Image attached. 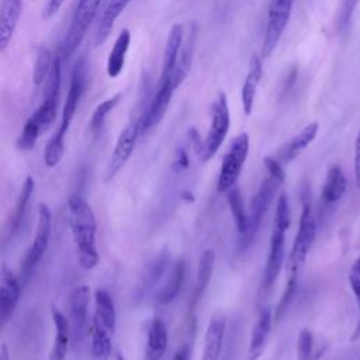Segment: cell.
Masks as SVG:
<instances>
[{"label":"cell","mask_w":360,"mask_h":360,"mask_svg":"<svg viewBox=\"0 0 360 360\" xmlns=\"http://www.w3.org/2000/svg\"><path fill=\"white\" fill-rule=\"evenodd\" d=\"M68 212L79 263L83 269L91 270L100 262V256L96 248V215L91 207L80 194L70 195L68 201Z\"/></svg>","instance_id":"cell-1"},{"label":"cell","mask_w":360,"mask_h":360,"mask_svg":"<svg viewBox=\"0 0 360 360\" xmlns=\"http://www.w3.org/2000/svg\"><path fill=\"white\" fill-rule=\"evenodd\" d=\"M51 229H52V212L49 207L45 202H41L38 205V221H37V229H35V236L25 252V256L21 262L20 270H18V281L21 287H24L28 280L32 276V271L41 262L42 256L45 255L51 238Z\"/></svg>","instance_id":"cell-2"},{"label":"cell","mask_w":360,"mask_h":360,"mask_svg":"<svg viewBox=\"0 0 360 360\" xmlns=\"http://www.w3.org/2000/svg\"><path fill=\"white\" fill-rule=\"evenodd\" d=\"M101 1L103 0H77L76 8L70 20V25L60 44L59 55L62 60L73 56V53L80 46L91 22L94 21L98 13Z\"/></svg>","instance_id":"cell-3"},{"label":"cell","mask_w":360,"mask_h":360,"mask_svg":"<svg viewBox=\"0 0 360 360\" xmlns=\"http://www.w3.org/2000/svg\"><path fill=\"white\" fill-rule=\"evenodd\" d=\"M231 127V115L228 100L224 91L217 93L212 104H211V124L210 129L202 139V148L200 152V158L202 162L211 160L218 149L221 148L222 142L225 141L228 131Z\"/></svg>","instance_id":"cell-4"},{"label":"cell","mask_w":360,"mask_h":360,"mask_svg":"<svg viewBox=\"0 0 360 360\" xmlns=\"http://www.w3.org/2000/svg\"><path fill=\"white\" fill-rule=\"evenodd\" d=\"M278 186H281V183L278 180H276L274 177L269 176L266 180H263L257 193L252 198L250 207H249V214H248L246 231L240 235V239H239L240 250L248 249L252 245V242L255 240V236L262 224L263 215L266 214L267 208L270 207Z\"/></svg>","instance_id":"cell-5"},{"label":"cell","mask_w":360,"mask_h":360,"mask_svg":"<svg viewBox=\"0 0 360 360\" xmlns=\"http://www.w3.org/2000/svg\"><path fill=\"white\" fill-rule=\"evenodd\" d=\"M87 83H89V65L87 60L84 58H80L73 69H72V75H70V82H69V90L63 103V108H62V118H60V124L56 129V135L65 138L70 124L75 118V114L77 111L79 103L87 89Z\"/></svg>","instance_id":"cell-6"},{"label":"cell","mask_w":360,"mask_h":360,"mask_svg":"<svg viewBox=\"0 0 360 360\" xmlns=\"http://www.w3.org/2000/svg\"><path fill=\"white\" fill-rule=\"evenodd\" d=\"M91 291L86 284L77 285L69 295V326H70V340L75 347L83 345L86 336L90 332L89 321V307H90Z\"/></svg>","instance_id":"cell-7"},{"label":"cell","mask_w":360,"mask_h":360,"mask_svg":"<svg viewBox=\"0 0 360 360\" xmlns=\"http://www.w3.org/2000/svg\"><path fill=\"white\" fill-rule=\"evenodd\" d=\"M248 153H249V136L248 134L242 132L232 141L228 152L222 159L218 181H217V190L219 193H226L231 187L235 186L243 169V165L246 162Z\"/></svg>","instance_id":"cell-8"},{"label":"cell","mask_w":360,"mask_h":360,"mask_svg":"<svg viewBox=\"0 0 360 360\" xmlns=\"http://www.w3.org/2000/svg\"><path fill=\"white\" fill-rule=\"evenodd\" d=\"M294 0H270L262 42V56L269 58L278 45L290 21Z\"/></svg>","instance_id":"cell-9"},{"label":"cell","mask_w":360,"mask_h":360,"mask_svg":"<svg viewBox=\"0 0 360 360\" xmlns=\"http://www.w3.org/2000/svg\"><path fill=\"white\" fill-rule=\"evenodd\" d=\"M316 236V222L315 217L311 208L309 202H304L300 222H298V231L291 248L290 253V271L291 273H300L301 267L304 266L307 256L312 248V243Z\"/></svg>","instance_id":"cell-10"},{"label":"cell","mask_w":360,"mask_h":360,"mask_svg":"<svg viewBox=\"0 0 360 360\" xmlns=\"http://www.w3.org/2000/svg\"><path fill=\"white\" fill-rule=\"evenodd\" d=\"M176 90H177V87L174 86V83L172 82L170 77L158 82L153 96L150 97L149 103L143 108L142 114L138 117L141 135H143L145 132H148L149 129H152L162 121Z\"/></svg>","instance_id":"cell-11"},{"label":"cell","mask_w":360,"mask_h":360,"mask_svg":"<svg viewBox=\"0 0 360 360\" xmlns=\"http://www.w3.org/2000/svg\"><path fill=\"white\" fill-rule=\"evenodd\" d=\"M141 135L139 132V122L138 118L129 121L122 131L120 132L115 146L112 149V153L110 156V160L107 163V169H105V181L112 180L117 173L124 167V165L128 162V159L131 158L136 139Z\"/></svg>","instance_id":"cell-12"},{"label":"cell","mask_w":360,"mask_h":360,"mask_svg":"<svg viewBox=\"0 0 360 360\" xmlns=\"http://www.w3.org/2000/svg\"><path fill=\"white\" fill-rule=\"evenodd\" d=\"M21 284L7 266L0 270V330L13 316L21 295Z\"/></svg>","instance_id":"cell-13"},{"label":"cell","mask_w":360,"mask_h":360,"mask_svg":"<svg viewBox=\"0 0 360 360\" xmlns=\"http://www.w3.org/2000/svg\"><path fill=\"white\" fill-rule=\"evenodd\" d=\"M285 232L281 228L273 226L271 236H270V249H269V256L263 273V281H262V290L269 291L273 284L276 283L281 267L284 262V255H285Z\"/></svg>","instance_id":"cell-14"},{"label":"cell","mask_w":360,"mask_h":360,"mask_svg":"<svg viewBox=\"0 0 360 360\" xmlns=\"http://www.w3.org/2000/svg\"><path fill=\"white\" fill-rule=\"evenodd\" d=\"M22 11V0H1L0 3V52H3L18 25Z\"/></svg>","instance_id":"cell-15"},{"label":"cell","mask_w":360,"mask_h":360,"mask_svg":"<svg viewBox=\"0 0 360 360\" xmlns=\"http://www.w3.org/2000/svg\"><path fill=\"white\" fill-rule=\"evenodd\" d=\"M225 316L221 314H215L204 333V340H202V350H201V359L200 360H218L221 349H222V342H224V335H225Z\"/></svg>","instance_id":"cell-16"},{"label":"cell","mask_w":360,"mask_h":360,"mask_svg":"<svg viewBox=\"0 0 360 360\" xmlns=\"http://www.w3.org/2000/svg\"><path fill=\"white\" fill-rule=\"evenodd\" d=\"M34 187H35L34 179L31 176H27L24 183H22V186H21V188H20V193L17 195L13 212L10 214V217L7 219V224H6V229H4V239L6 240L13 238L14 233L20 229V225H21L22 218L25 215L30 198H31V195L34 193Z\"/></svg>","instance_id":"cell-17"},{"label":"cell","mask_w":360,"mask_h":360,"mask_svg":"<svg viewBox=\"0 0 360 360\" xmlns=\"http://www.w3.org/2000/svg\"><path fill=\"white\" fill-rule=\"evenodd\" d=\"M214 263H215V253L212 249H205L201 256H200V262H198V269H197V278L194 283V288H193V294H191V300H190V305H188V311L190 314L194 312L197 304L200 302L201 297L204 295L210 280L212 277V271H214Z\"/></svg>","instance_id":"cell-18"},{"label":"cell","mask_w":360,"mask_h":360,"mask_svg":"<svg viewBox=\"0 0 360 360\" xmlns=\"http://www.w3.org/2000/svg\"><path fill=\"white\" fill-rule=\"evenodd\" d=\"M271 322H273V315L270 308H263L257 316V321L252 329L250 340H249V347H248V357L249 360H257L267 343L270 329H271Z\"/></svg>","instance_id":"cell-19"},{"label":"cell","mask_w":360,"mask_h":360,"mask_svg":"<svg viewBox=\"0 0 360 360\" xmlns=\"http://www.w3.org/2000/svg\"><path fill=\"white\" fill-rule=\"evenodd\" d=\"M263 76V66H262V59L257 55H253L249 63V70L246 73L242 91H240V98H242V107L246 115H250L253 111L255 105V98L257 93L259 83Z\"/></svg>","instance_id":"cell-20"},{"label":"cell","mask_w":360,"mask_h":360,"mask_svg":"<svg viewBox=\"0 0 360 360\" xmlns=\"http://www.w3.org/2000/svg\"><path fill=\"white\" fill-rule=\"evenodd\" d=\"M52 321L55 325V338L53 345L49 352L48 360H65L69 343H70V326L68 318L55 307L51 309Z\"/></svg>","instance_id":"cell-21"},{"label":"cell","mask_w":360,"mask_h":360,"mask_svg":"<svg viewBox=\"0 0 360 360\" xmlns=\"http://www.w3.org/2000/svg\"><path fill=\"white\" fill-rule=\"evenodd\" d=\"M91 322L103 326L111 335H114L115 332L117 314H115L114 301L111 295L103 288H98L94 292V314H93Z\"/></svg>","instance_id":"cell-22"},{"label":"cell","mask_w":360,"mask_h":360,"mask_svg":"<svg viewBox=\"0 0 360 360\" xmlns=\"http://www.w3.org/2000/svg\"><path fill=\"white\" fill-rule=\"evenodd\" d=\"M195 27L191 25L190 32L187 34L186 39L183 38L181 46H180V52H179V58L177 62L174 65L173 72L170 73V79L174 83V86L179 89L180 84L186 80V77L188 76L191 63H193V56H194V44H195Z\"/></svg>","instance_id":"cell-23"},{"label":"cell","mask_w":360,"mask_h":360,"mask_svg":"<svg viewBox=\"0 0 360 360\" xmlns=\"http://www.w3.org/2000/svg\"><path fill=\"white\" fill-rule=\"evenodd\" d=\"M186 276V262L183 259L176 260L172 264L169 276L163 285L156 291L155 298L159 304H170L179 295Z\"/></svg>","instance_id":"cell-24"},{"label":"cell","mask_w":360,"mask_h":360,"mask_svg":"<svg viewBox=\"0 0 360 360\" xmlns=\"http://www.w3.org/2000/svg\"><path fill=\"white\" fill-rule=\"evenodd\" d=\"M169 345L166 323L160 318H153L146 339V360H162Z\"/></svg>","instance_id":"cell-25"},{"label":"cell","mask_w":360,"mask_h":360,"mask_svg":"<svg viewBox=\"0 0 360 360\" xmlns=\"http://www.w3.org/2000/svg\"><path fill=\"white\" fill-rule=\"evenodd\" d=\"M319 125L318 122H311L308 125H305L298 134H295L278 152L280 160L284 163H288L291 160H294L297 156H300V153L312 143V141L316 138Z\"/></svg>","instance_id":"cell-26"},{"label":"cell","mask_w":360,"mask_h":360,"mask_svg":"<svg viewBox=\"0 0 360 360\" xmlns=\"http://www.w3.org/2000/svg\"><path fill=\"white\" fill-rule=\"evenodd\" d=\"M183 38H184L183 25L181 24L172 25V28L169 31V35H167L165 52H163V60H162V69H160L159 80L167 79L170 76V73L173 72L174 65H176L177 58H179V52H180Z\"/></svg>","instance_id":"cell-27"},{"label":"cell","mask_w":360,"mask_h":360,"mask_svg":"<svg viewBox=\"0 0 360 360\" xmlns=\"http://www.w3.org/2000/svg\"><path fill=\"white\" fill-rule=\"evenodd\" d=\"M169 262H170L169 252L162 250L150 263H148V266L145 267V270L139 278V284L136 287L138 297H143L149 290H152L155 287V284L165 274Z\"/></svg>","instance_id":"cell-28"},{"label":"cell","mask_w":360,"mask_h":360,"mask_svg":"<svg viewBox=\"0 0 360 360\" xmlns=\"http://www.w3.org/2000/svg\"><path fill=\"white\" fill-rule=\"evenodd\" d=\"M132 0H110L108 4L105 6L100 20H98V25H97V31H96V39L94 44L96 46L104 44L107 41V38L110 37L115 21L118 20V17L122 14V11L127 8V6L131 3Z\"/></svg>","instance_id":"cell-29"},{"label":"cell","mask_w":360,"mask_h":360,"mask_svg":"<svg viewBox=\"0 0 360 360\" xmlns=\"http://www.w3.org/2000/svg\"><path fill=\"white\" fill-rule=\"evenodd\" d=\"M129 45H131V32L128 28H122L118 37L115 38L114 45L108 53V59H107L108 77L115 79L121 75L125 65V58H127Z\"/></svg>","instance_id":"cell-30"},{"label":"cell","mask_w":360,"mask_h":360,"mask_svg":"<svg viewBox=\"0 0 360 360\" xmlns=\"http://www.w3.org/2000/svg\"><path fill=\"white\" fill-rule=\"evenodd\" d=\"M347 190V179L345 172L339 166H332L328 170L323 187H322V200L328 204L339 201Z\"/></svg>","instance_id":"cell-31"},{"label":"cell","mask_w":360,"mask_h":360,"mask_svg":"<svg viewBox=\"0 0 360 360\" xmlns=\"http://www.w3.org/2000/svg\"><path fill=\"white\" fill-rule=\"evenodd\" d=\"M91 332V354L94 360H107L111 354V338L112 335L103 326L93 323L90 326Z\"/></svg>","instance_id":"cell-32"},{"label":"cell","mask_w":360,"mask_h":360,"mask_svg":"<svg viewBox=\"0 0 360 360\" xmlns=\"http://www.w3.org/2000/svg\"><path fill=\"white\" fill-rule=\"evenodd\" d=\"M226 200H228V205H229V210L232 212L236 229H238L239 235H242L246 231L248 214H246L245 207H243V200H242L240 191H239V188L236 186H233V187H231L228 190Z\"/></svg>","instance_id":"cell-33"},{"label":"cell","mask_w":360,"mask_h":360,"mask_svg":"<svg viewBox=\"0 0 360 360\" xmlns=\"http://www.w3.org/2000/svg\"><path fill=\"white\" fill-rule=\"evenodd\" d=\"M53 58L51 51L46 46H38L35 51V60L32 69V83L35 86H41L45 83L48 73L51 70Z\"/></svg>","instance_id":"cell-34"},{"label":"cell","mask_w":360,"mask_h":360,"mask_svg":"<svg viewBox=\"0 0 360 360\" xmlns=\"http://www.w3.org/2000/svg\"><path fill=\"white\" fill-rule=\"evenodd\" d=\"M121 97L122 94L121 93H117V94H112L111 97L105 98L104 101H101L93 111L91 114V118H90V129L93 134H98L105 122V118L108 117V114L118 105V103L121 101Z\"/></svg>","instance_id":"cell-35"},{"label":"cell","mask_w":360,"mask_h":360,"mask_svg":"<svg viewBox=\"0 0 360 360\" xmlns=\"http://www.w3.org/2000/svg\"><path fill=\"white\" fill-rule=\"evenodd\" d=\"M65 138L53 134L44 150V162L48 167H55L63 158Z\"/></svg>","instance_id":"cell-36"},{"label":"cell","mask_w":360,"mask_h":360,"mask_svg":"<svg viewBox=\"0 0 360 360\" xmlns=\"http://www.w3.org/2000/svg\"><path fill=\"white\" fill-rule=\"evenodd\" d=\"M39 135H41V131L38 125L28 118L22 127L21 134L17 138V148L20 150H31L35 146Z\"/></svg>","instance_id":"cell-37"},{"label":"cell","mask_w":360,"mask_h":360,"mask_svg":"<svg viewBox=\"0 0 360 360\" xmlns=\"http://www.w3.org/2000/svg\"><path fill=\"white\" fill-rule=\"evenodd\" d=\"M290 224H291V214H290V207H288V198H287L285 193H280L277 202H276L273 226L287 231L290 228Z\"/></svg>","instance_id":"cell-38"},{"label":"cell","mask_w":360,"mask_h":360,"mask_svg":"<svg viewBox=\"0 0 360 360\" xmlns=\"http://www.w3.org/2000/svg\"><path fill=\"white\" fill-rule=\"evenodd\" d=\"M297 281H298V274H297V273H291V271H290V276H288V280H287L285 288H284L283 295H281V298H280V301H278V304H277V307H276L274 321H278V319L283 316L284 311L287 309V305H288V302H290L291 297H292V295H294V292H295Z\"/></svg>","instance_id":"cell-39"},{"label":"cell","mask_w":360,"mask_h":360,"mask_svg":"<svg viewBox=\"0 0 360 360\" xmlns=\"http://www.w3.org/2000/svg\"><path fill=\"white\" fill-rule=\"evenodd\" d=\"M312 343H314L312 333L308 329H302L300 332L298 342H297V350H298L300 360H309L311 353H312Z\"/></svg>","instance_id":"cell-40"},{"label":"cell","mask_w":360,"mask_h":360,"mask_svg":"<svg viewBox=\"0 0 360 360\" xmlns=\"http://www.w3.org/2000/svg\"><path fill=\"white\" fill-rule=\"evenodd\" d=\"M263 163H264V167H266L269 176L274 177L276 180H278L283 184L285 180V174H284V170H283L280 162L271 156H266L263 159Z\"/></svg>","instance_id":"cell-41"},{"label":"cell","mask_w":360,"mask_h":360,"mask_svg":"<svg viewBox=\"0 0 360 360\" xmlns=\"http://www.w3.org/2000/svg\"><path fill=\"white\" fill-rule=\"evenodd\" d=\"M354 183L360 188V131L354 143Z\"/></svg>","instance_id":"cell-42"},{"label":"cell","mask_w":360,"mask_h":360,"mask_svg":"<svg viewBox=\"0 0 360 360\" xmlns=\"http://www.w3.org/2000/svg\"><path fill=\"white\" fill-rule=\"evenodd\" d=\"M63 3H65V0H48L45 8H44V17L49 18V17L55 15Z\"/></svg>","instance_id":"cell-43"},{"label":"cell","mask_w":360,"mask_h":360,"mask_svg":"<svg viewBox=\"0 0 360 360\" xmlns=\"http://www.w3.org/2000/svg\"><path fill=\"white\" fill-rule=\"evenodd\" d=\"M188 141H190L191 148L194 149V152L200 155L201 148H202V138H201L200 134H198L195 129H193V128H191L190 132H188Z\"/></svg>","instance_id":"cell-44"},{"label":"cell","mask_w":360,"mask_h":360,"mask_svg":"<svg viewBox=\"0 0 360 360\" xmlns=\"http://www.w3.org/2000/svg\"><path fill=\"white\" fill-rule=\"evenodd\" d=\"M176 166L179 169H187L188 167V155L184 149H179L177 159H176Z\"/></svg>","instance_id":"cell-45"},{"label":"cell","mask_w":360,"mask_h":360,"mask_svg":"<svg viewBox=\"0 0 360 360\" xmlns=\"http://www.w3.org/2000/svg\"><path fill=\"white\" fill-rule=\"evenodd\" d=\"M170 360H188V349L186 346L180 347L179 350H176Z\"/></svg>","instance_id":"cell-46"},{"label":"cell","mask_w":360,"mask_h":360,"mask_svg":"<svg viewBox=\"0 0 360 360\" xmlns=\"http://www.w3.org/2000/svg\"><path fill=\"white\" fill-rule=\"evenodd\" d=\"M356 1L357 0H345V4H343V17H345V14H347V17L350 15V13L353 11V8H354V6H356Z\"/></svg>","instance_id":"cell-47"},{"label":"cell","mask_w":360,"mask_h":360,"mask_svg":"<svg viewBox=\"0 0 360 360\" xmlns=\"http://www.w3.org/2000/svg\"><path fill=\"white\" fill-rule=\"evenodd\" d=\"M0 360H10V353L6 345L0 346Z\"/></svg>","instance_id":"cell-48"},{"label":"cell","mask_w":360,"mask_h":360,"mask_svg":"<svg viewBox=\"0 0 360 360\" xmlns=\"http://www.w3.org/2000/svg\"><path fill=\"white\" fill-rule=\"evenodd\" d=\"M350 271H354V273L360 274V255H359V257L354 260V263L352 264V267H350Z\"/></svg>","instance_id":"cell-49"},{"label":"cell","mask_w":360,"mask_h":360,"mask_svg":"<svg viewBox=\"0 0 360 360\" xmlns=\"http://www.w3.org/2000/svg\"><path fill=\"white\" fill-rule=\"evenodd\" d=\"M181 197H183V200H188L190 202L194 201V197H193V194H191L190 191H183V193H181Z\"/></svg>","instance_id":"cell-50"},{"label":"cell","mask_w":360,"mask_h":360,"mask_svg":"<svg viewBox=\"0 0 360 360\" xmlns=\"http://www.w3.org/2000/svg\"><path fill=\"white\" fill-rule=\"evenodd\" d=\"M115 360H125V359H124V356L121 353H117L115 354Z\"/></svg>","instance_id":"cell-51"},{"label":"cell","mask_w":360,"mask_h":360,"mask_svg":"<svg viewBox=\"0 0 360 360\" xmlns=\"http://www.w3.org/2000/svg\"><path fill=\"white\" fill-rule=\"evenodd\" d=\"M359 245H360V232H359Z\"/></svg>","instance_id":"cell-52"}]
</instances>
